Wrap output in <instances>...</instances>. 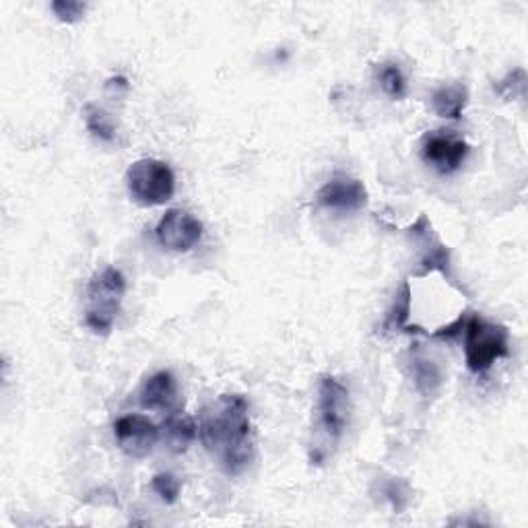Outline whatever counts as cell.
Wrapping results in <instances>:
<instances>
[{"instance_id":"obj_1","label":"cell","mask_w":528,"mask_h":528,"mask_svg":"<svg viewBox=\"0 0 528 528\" xmlns=\"http://www.w3.org/2000/svg\"><path fill=\"white\" fill-rule=\"evenodd\" d=\"M198 438L229 477L242 475L254 460V434L244 396L221 394L198 419Z\"/></svg>"},{"instance_id":"obj_2","label":"cell","mask_w":528,"mask_h":528,"mask_svg":"<svg viewBox=\"0 0 528 528\" xmlns=\"http://www.w3.org/2000/svg\"><path fill=\"white\" fill-rule=\"evenodd\" d=\"M351 415V396L345 384L333 376L318 382L316 399V444H312V462H320L330 454L347 432Z\"/></svg>"},{"instance_id":"obj_3","label":"cell","mask_w":528,"mask_h":528,"mask_svg":"<svg viewBox=\"0 0 528 528\" xmlns=\"http://www.w3.org/2000/svg\"><path fill=\"white\" fill-rule=\"evenodd\" d=\"M126 293L124 275L108 267L91 277L85 291V326L95 335H110Z\"/></svg>"},{"instance_id":"obj_4","label":"cell","mask_w":528,"mask_h":528,"mask_svg":"<svg viewBox=\"0 0 528 528\" xmlns=\"http://www.w3.org/2000/svg\"><path fill=\"white\" fill-rule=\"evenodd\" d=\"M462 339H465L467 368L473 374L487 372L495 361L510 355L508 330L502 324L483 320L479 314L469 316Z\"/></svg>"},{"instance_id":"obj_5","label":"cell","mask_w":528,"mask_h":528,"mask_svg":"<svg viewBox=\"0 0 528 528\" xmlns=\"http://www.w3.org/2000/svg\"><path fill=\"white\" fill-rule=\"evenodd\" d=\"M126 186L141 207H159L174 196L176 178L168 163L159 159H139L126 172Z\"/></svg>"},{"instance_id":"obj_6","label":"cell","mask_w":528,"mask_h":528,"mask_svg":"<svg viewBox=\"0 0 528 528\" xmlns=\"http://www.w3.org/2000/svg\"><path fill=\"white\" fill-rule=\"evenodd\" d=\"M409 236L417 242L421 254L419 260L415 264V271L413 277L423 279L429 273H440L452 287H456L458 291H465L454 273H452V256H450V248L438 238V234L434 231L432 223H429L427 215H419V219L407 229Z\"/></svg>"},{"instance_id":"obj_7","label":"cell","mask_w":528,"mask_h":528,"mask_svg":"<svg viewBox=\"0 0 528 528\" xmlns=\"http://www.w3.org/2000/svg\"><path fill=\"white\" fill-rule=\"evenodd\" d=\"M155 238L172 252H190L203 238V223L184 209H172L157 223Z\"/></svg>"},{"instance_id":"obj_8","label":"cell","mask_w":528,"mask_h":528,"mask_svg":"<svg viewBox=\"0 0 528 528\" xmlns=\"http://www.w3.org/2000/svg\"><path fill=\"white\" fill-rule=\"evenodd\" d=\"M114 436L126 456L145 458L159 442L161 429L145 415H124L114 423Z\"/></svg>"},{"instance_id":"obj_9","label":"cell","mask_w":528,"mask_h":528,"mask_svg":"<svg viewBox=\"0 0 528 528\" xmlns=\"http://www.w3.org/2000/svg\"><path fill=\"white\" fill-rule=\"evenodd\" d=\"M316 203L318 207L328 211L355 213L366 207L368 190L359 180L337 174L316 192Z\"/></svg>"},{"instance_id":"obj_10","label":"cell","mask_w":528,"mask_h":528,"mask_svg":"<svg viewBox=\"0 0 528 528\" xmlns=\"http://www.w3.org/2000/svg\"><path fill=\"white\" fill-rule=\"evenodd\" d=\"M469 155V145L467 141H462L460 137L454 135H427L421 147V157L427 165L440 174H454L460 170V165L465 163Z\"/></svg>"},{"instance_id":"obj_11","label":"cell","mask_w":528,"mask_h":528,"mask_svg":"<svg viewBox=\"0 0 528 528\" xmlns=\"http://www.w3.org/2000/svg\"><path fill=\"white\" fill-rule=\"evenodd\" d=\"M141 407L149 411H174L178 409V386L170 372H157L145 380L141 388Z\"/></svg>"},{"instance_id":"obj_12","label":"cell","mask_w":528,"mask_h":528,"mask_svg":"<svg viewBox=\"0 0 528 528\" xmlns=\"http://www.w3.org/2000/svg\"><path fill=\"white\" fill-rule=\"evenodd\" d=\"M161 434L174 452H184L196 440L198 425L190 415H186L180 409H174L168 413V417H165L161 425Z\"/></svg>"},{"instance_id":"obj_13","label":"cell","mask_w":528,"mask_h":528,"mask_svg":"<svg viewBox=\"0 0 528 528\" xmlns=\"http://www.w3.org/2000/svg\"><path fill=\"white\" fill-rule=\"evenodd\" d=\"M411 300H413V293H411V283L403 281L401 289L396 291L392 306L386 312L382 330L384 333H421V328H411L409 326V318H411Z\"/></svg>"},{"instance_id":"obj_14","label":"cell","mask_w":528,"mask_h":528,"mask_svg":"<svg viewBox=\"0 0 528 528\" xmlns=\"http://www.w3.org/2000/svg\"><path fill=\"white\" fill-rule=\"evenodd\" d=\"M469 104V91L465 85H448V87H440L438 91H434L432 95V106L434 112L440 118H448V120H460L462 112H465Z\"/></svg>"},{"instance_id":"obj_15","label":"cell","mask_w":528,"mask_h":528,"mask_svg":"<svg viewBox=\"0 0 528 528\" xmlns=\"http://www.w3.org/2000/svg\"><path fill=\"white\" fill-rule=\"evenodd\" d=\"M411 376L415 388L423 396H432L442 386V372L432 359H425L421 355H413L411 359Z\"/></svg>"},{"instance_id":"obj_16","label":"cell","mask_w":528,"mask_h":528,"mask_svg":"<svg viewBox=\"0 0 528 528\" xmlns=\"http://www.w3.org/2000/svg\"><path fill=\"white\" fill-rule=\"evenodd\" d=\"M83 114H85L87 130L91 132L95 139L104 141V143H112L116 139V130H114V126L110 122V116L104 110H99L93 104H87Z\"/></svg>"},{"instance_id":"obj_17","label":"cell","mask_w":528,"mask_h":528,"mask_svg":"<svg viewBox=\"0 0 528 528\" xmlns=\"http://www.w3.org/2000/svg\"><path fill=\"white\" fill-rule=\"evenodd\" d=\"M378 81L384 89V93L392 99H401L407 93V81L403 71L396 64H382V69L378 73Z\"/></svg>"},{"instance_id":"obj_18","label":"cell","mask_w":528,"mask_h":528,"mask_svg":"<svg viewBox=\"0 0 528 528\" xmlns=\"http://www.w3.org/2000/svg\"><path fill=\"white\" fill-rule=\"evenodd\" d=\"M382 495L390 502V506L396 510V512H403L409 504V485L401 479H390L384 487H382Z\"/></svg>"},{"instance_id":"obj_19","label":"cell","mask_w":528,"mask_h":528,"mask_svg":"<svg viewBox=\"0 0 528 528\" xmlns=\"http://www.w3.org/2000/svg\"><path fill=\"white\" fill-rule=\"evenodd\" d=\"M153 489L165 504H176L180 498V481L170 473H159L153 479Z\"/></svg>"},{"instance_id":"obj_20","label":"cell","mask_w":528,"mask_h":528,"mask_svg":"<svg viewBox=\"0 0 528 528\" xmlns=\"http://www.w3.org/2000/svg\"><path fill=\"white\" fill-rule=\"evenodd\" d=\"M85 11H87V5L85 3H77V0H54V3H52V13L62 23H77V21H81Z\"/></svg>"},{"instance_id":"obj_21","label":"cell","mask_w":528,"mask_h":528,"mask_svg":"<svg viewBox=\"0 0 528 528\" xmlns=\"http://www.w3.org/2000/svg\"><path fill=\"white\" fill-rule=\"evenodd\" d=\"M467 320H469V314H460L452 324L438 328L432 337L438 339V341H446V343L458 341V339H462V335H465Z\"/></svg>"}]
</instances>
